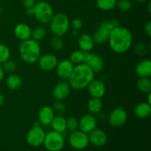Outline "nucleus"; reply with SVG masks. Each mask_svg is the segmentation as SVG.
<instances>
[{"mask_svg":"<svg viewBox=\"0 0 151 151\" xmlns=\"http://www.w3.org/2000/svg\"><path fill=\"white\" fill-rule=\"evenodd\" d=\"M108 41L112 51L116 54H123L131 48L133 35L128 28L118 26L111 31Z\"/></svg>","mask_w":151,"mask_h":151,"instance_id":"f257e3e1","label":"nucleus"},{"mask_svg":"<svg viewBox=\"0 0 151 151\" xmlns=\"http://www.w3.org/2000/svg\"><path fill=\"white\" fill-rule=\"evenodd\" d=\"M94 72L84 63L75 65L72 74L68 78L71 88L82 90L87 88L94 79Z\"/></svg>","mask_w":151,"mask_h":151,"instance_id":"f03ea898","label":"nucleus"},{"mask_svg":"<svg viewBox=\"0 0 151 151\" xmlns=\"http://www.w3.org/2000/svg\"><path fill=\"white\" fill-rule=\"evenodd\" d=\"M19 52L22 60L27 63L32 64L38 61L41 55V49L39 42L29 38L22 41L19 48Z\"/></svg>","mask_w":151,"mask_h":151,"instance_id":"7ed1b4c3","label":"nucleus"},{"mask_svg":"<svg viewBox=\"0 0 151 151\" xmlns=\"http://www.w3.org/2000/svg\"><path fill=\"white\" fill-rule=\"evenodd\" d=\"M50 27L53 35L62 37L67 33L70 28V20L64 13L54 14L50 22Z\"/></svg>","mask_w":151,"mask_h":151,"instance_id":"20e7f679","label":"nucleus"},{"mask_svg":"<svg viewBox=\"0 0 151 151\" xmlns=\"http://www.w3.org/2000/svg\"><path fill=\"white\" fill-rule=\"evenodd\" d=\"M34 15L38 22L43 24H49L52 18L54 16V10L50 3L45 1H40L35 2L33 6Z\"/></svg>","mask_w":151,"mask_h":151,"instance_id":"39448f33","label":"nucleus"},{"mask_svg":"<svg viewBox=\"0 0 151 151\" xmlns=\"http://www.w3.org/2000/svg\"><path fill=\"white\" fill-rule=\"evenodd\" d=\"M44 146L48 151H60L65 145V139L63 134L51 131L46 134Z\"/></svg>","mask_w":151,"mask_h":151,"instance_id":"423d86ee","label":"nucleus"},{"mask_svg":"<svg viewBox=\"0 0 151 151\" xmlns=\"http://www.w3.org/2000/svg\"><path fill=\"white\" fill-rule=\"evenodd\" d=\"M46 133L39 122H35L26 136V141L31 147H37L44 144Z\"/></svg>","mask_w":151,"mask_h":151,"instance_id":"0eeeda50","label":"nucleus"},{"mask_svg":"<svg viewBox=\"0 0 151 151\" xmlns=\"http://www.w3.org/2000/svg\"><path fill=\"white\" fill-rule=\"evenodd\" d=\"M69 143L75 150H83L89 144L88 134L78 129L72 131L69 136Z\"/></svg>","mask_w":151,"mask_h":151,"instance_id":"6e6552de","label":"nucleus"},{"mask_svg":"<svg viewBox=\"0 0 151 151\" xmlns=\"http://www.w3.org/2000/svg\"><path fill=\"white\" fill-rule=\"evenodd\" d=\"M108 119L111 126L114 128H119L126 122L128 119V114L124 108L119 106L111 112Z\"/></svg>","mask_w":151,"mask_h":151,"instance_id":"1a4fd4ad","label":"nucleus"},{"mask_svg":"<svg viewBox=\"0 0 151 151\" xmlns=\"http://www.w3.org/2000/svg\"><path fill=\"white\" fill-rule=\"evenodd\" d=\"M84 64L89 67L94 73L100 72L105 66L104 60L101 56L94 52H86Z\"/></svg>","mask_w":151,"mask_h":151,"instance_id":"9d476101","label":"nucleus"},{"mask_svg":"<svg viewBox=\"0 0 151 151\" xmlns=\"http://www.w3.org/2000/svg\"><path fill=\"white\" fill-rule=\"evenodd\" d=\"M78 122H79L78 129L88 134L97 128V118L96 117L95 115L88 113L83 115Z\"/></svg>","mask_w":151,"mask_h":151,"instance_id":"9b49d317","label":"nucleus"},{"mask_svg":"<svg viewBox=\"0 0 151 151\" xmlns=\"http://www.w3.org/2000/svg\"><path fill=\"white\" fill-rule=\"evenodd\" d=\"M37 63L41 70L44 72H50L55 69L58 63V60L55 55L47 53L40 56Z\"/></svg>","mask_w":151,"mask_h":151,"instance_id":"f8f14e48","label":"nucleus"},{"mask_svg":"<svg viewBox=\"0 0 151 151\" xmlns=\"http://www.w3.org/2000/svg\"><path fill=\"white\" fill-rule=\"evenodd\" d=\"M75 65L69 59H65L58 62L55 67V72L58 77L63 80H68L73 71Z\"/></svg>","mask_w":151,"mask_h":151,"instance_id":"ddd939ff","label":"nucleus"},{"mask_svg":"<svg viewBox=\"0 0 151 151\" xmlns=\"http://www.w3.org/2000/svg\"><path fill=\"white\" fill-rule=\"evenodd\" d=\"M88 91L91 97L101 99L104 97L106 92V85L103 81L97 79H94L87 86Z\"/></svg>","mask_w":151,"mask_h":151,"instance_id":"4468645a","label":"nucleus"},{"mask_svg":"<svg viewBox=\"0 0 151 151\" xmlns=\"http://www.w3.org/2000/svg\"><path fill=\"white\" fill-rule=\"evenodd\" d=\"M71 87L66 81H60L55 86L52 91L53 97L56 100L63 101L69 97L70 94Z\"/></svg>","mask_w":151,"mask_h":151,"instance_id":"2eb2a0df","label":"nucleus"},{"mask_svg":"<svg viewBox=\"0 0 151 151\" xmlns=\"http://www.w3.org/2000/svg\"><path fill=\"white\" fill-rule=\"evenodd\" d=\"M88 137L89 143L95 147L104 146L108 141V137L106 132L97 128L88 134Z\"/></svg>","mask_w":151,"mask_h":151,"instance_id":"dca6fc26","label":"nucleus"},{"mask_svg":"<svg viewBox=\"0 0 151 151\" xmlns=\"http://www.w3.org/2000/svg\"><path fill=\"white\" fill-rule=\"evenodd\" d=\"M55 116V114L51 106H43L38 111V121L41 125L48 126V125H50Z\"/></svg>","mask_w":151,"mask_h":151,"instance_id":"f3484780","label":"nucleus"},{"mask_svg":"<svg viewBox=\"0 0 151 151\" xmlns=\"http://www.w3.org/2000/svg\"><path fill=\"white\" fill-rule=\"evenodd\" d=\"M13 33L15 36L21 41H26L31 38L32 28L27 24L19 23L15 26Z\"/></svg>","mask_w":151,"mask_h":151,"instance_id":"a211bd4d","label":"nucleus"},{"mask_svg":"<svg viewBox=\"0 0 151 151\" xmlns=\"http://www.w3.org/2000/svg\"><path fill=\"white\" fill-rule=\"evenodd\" d=\"M94 41L93 40L92 36L89 34L83 33L79 36L78 39V46L79 50L85 52H89L94 49Z\"/></svg>","mask_w":151,"mask_h":151,"instance_id":"6ab92c4d","label":"nucleus"},{"mask_svg":"<svg viewBox=\"0 0 151 151\" xmlns=\"http://www.w3.org/2000/svg\"><path fill=\"white\" fill-rule=\"evenodd\" d=\"M139 78H150L151 75V61L149 59H143L139 62L135 68Z\"/></svg>","mask_w":151,"mask_h":151,"instance_id":"aec40b11","label":"nucleus"},{"mask_svg":"<svg viewBox=\"0 0 151 151\" xmlns=\"http://www.w3.org/2000/svg\"><path fill=\"white\" fill-rule=\"evenodd\" d=\"M134 113L139 119H147L151 114V105L147 103V102H142L138 103L134 108Z\"/></svg>","mask_w":151,"mask_h":151,"instance_id":"412c9836","label":"nucleus"},{"mask_svg":"<svg viewBox=\"0 0 151 151\" xmlns=\"http://www.w3.org/2000/svg\"><path fill=\"white\" fill-rule=\"evenodd\" d=\"M50 125L53 131H57L60 134H63L66 132V131H67L66 130V118L63 116V115H55Z\"/></svg>","mask_w":151,"mask_h":151,"instance_id":"4be33fe9","label":"nucleus"},{"mask_svg":"<svg viewBox=\"0 0 151 151\" xmlns=\"http://www.w3.org/2000/svg\"><path fill=\"white\" fill-rule=\"evenodd\" d=\"M110 30L103 27L99 26L98 29L94 32L92 38L94 41V44H102L106 43L109 41V34H110Z\"/></svg>","mask_w":151,"mask_h":151,"instance_id":"5701e85b","label":"nucleus"},{"mask_svg":"<svg viewBox=\"0 0 151 151\" xmlns=\"http://www.w3.org/2000/svg\"><path fill=\"white\" fill-rule=\"evenodd\" d=\"M87 109L88 112L91 114L96 115L100 114L103 109V102L101 99L91 97L88 102Z\"/></svg>","mask_w":151,"mask_h":151,"instance_id":"b1692460","label":"nucleus"},{"mask_svg":"<svg viewBox=\"0 0 151 151\" xmlns=\"http://www.w3.org/2000/svg\"><path fill=\"white\" fill-rule=\"evenodd\" d=\"M6 85L7 88L11 90H17L22 85V80L19 75L11 73L6 79Z\"/></svg>","mask_w":151,"mask_h":151,"instance_id":"393cba45","label":"nucleus"},{"mask_svg":"<svg viewBox=\"0 0 151 151\" xmlns=\"http://www.w3.org/2000/svg\"><path fill=\"white\" fill-rule=\"evenodd\" d=\"M137 87L139 91L144 94L151 91V81L150 78H139L137 82Z\"/></svg>","mask_w":151,"mask_h":151,"instance_id":"a878e982","label":"nucleus"},{"mask_svg":"<svg viewBox=\"0 0 151 151\" xmlns=\"http://www.w3.org/2000/svg\"><path fill=\"white\" fill-rule=\"evenodd\" d=\"M46 36H47V30L43 26L38 25L32 29L31 38L38 42L44 40Z\"/></svg>","mask_w":151,"mask_h":151,"instance_id":"bb28decb","label":"nucleus"},{"mask_svg":"<svg viewBox=\"0 0 151 151\" xmlns=\"http://www.w3.org/2000/svg\"><path fill=\"white\" fill-rule=\"evenodd\" d=\"M117 0H96L97 7L103 11H109L116 7Z\"/></svg>","mask_w":151,"mask_h":151,"instance_id":"cd10ccee","label":"nucleus"},{"mask_svg":"<svg viewBox=\"0 0 151 151\" xmlns=\"http://www.w3.org/2000/svg\"><path fill=\"white\" fill-rule=\"evenodd\" d=\"M86 55V52L82 51V50H75V51L72 52V54L70 55L69 60H71V62H72L74 65L83 63L84 60H85Z\"/></svg>","mask_w":151,"mask_h":151,"instance_id":"c85d7f7f","label":"nucleus"},{"mask_svg":"<svg viewBox=\"0 0 151 151\" xmlns=\"http://www.w3.org/2000/svg\"><path fill=\"white\" fill-rule=\"evenodd\" d=\"M63 46H64V42L61 37L54 35L50 40V47L54 51H60L63 48Z\"/></svg>","mask_w":151,"mask_h":151,"instance_id":"c756f323","label":"nucleus"},{"mask_svg":"<svg viewBox=\"0 0 151 151\" xmlns=\"http://www.w3.org/2000/svg\"><path fill=\"white\" fill-rule=\"evenodd\" d=\"M3 70L4 72L7 73H13L17 69V63L15 60H11V59H7V60L1 64Z\"/></svg>","mask_w":151,"mask_h":151,"instance_id":"7c9ffc66","label":"nucleus"},{"mask_svg":"<svg viewBox=\"0 0 151 151\" xmlns=\"http://www.w3.org/2000/svg\"><path fill=\"white\" fill-rule=\"evenodd\" d=\"M66 130L71 131H75L79 128V122L78 119L74 116H69L66 118Z\"/></svg>","mask_w":151,"mask_h":151,"instance_id":"2f4dec72","label":"nucleus"},{"mask_svg":"<svg viewBox=\"0 0 151 151\" xmlns=\"http://www.w3.org/2000/svg\"><path fill=\"white\" fill-rule=\"evenodd\" d=\"M10 50L8 47L4 44H0V65L10 58Z\"/></svg>","mask_w":151,"mask_h":151,"instance_id":"473e14b6","label":"nucleus"},{"mask_svg":"<svg viewBox=\"0 0 151 151\" xmlns=\"http://www.w3.org/2000/svg\"><path fill=\"white\" fill-rule=\"evenodd\" d=\"M116 6L120 11L128 12L132 7V3L130 0H118Z\"/></svg>","mask_w":151,"mask_h":151,"instance_id":"72a5a7b5","label":"nucleus"},{"mask_svg":"<svg viewBox=\"0 0 151 151\" xmlns=\"http://www.w3.org/2000/svg\"><path fill=\"white\" fill-rule=\"evenodd\" d=\"M134 52H135L136 55L139 57H145L147 55L149 50L147 48V45L142 43H139V44H137L134 47Z\"/></svg>","mask_w":151,"mask_h":151,"instance_id":"f704fd0d","label":"nucleus"},{"mask_svg":"<svg viewBox=\"0 0 151 151\" xmlns=\"http://www.w3.org/2000/svg\"><path fill=\"white\" fill-rule=\"evenodd\" d=\"M52 109L55 114H58V115H62L66 111V106L63 101L60 100H56L52 105Z\"/></svg>","mask_w":151,"mask_h":151,"instance_id":"c9c22d12","label":"nucleus"},{"mask_svg":"<svg viewBox=\"0 0 151 151\" xmlns=\"http://www.w3.org/2000/svg\"><path fill=\"white\" fill-rule=\"evenodd\" d=\"M70 25H72V28H73L75 30L78 31L82 28L83 22L81 19L75 18V19H72V22H70Z\"/></svg>","mask_w":151,"mask_h":151,"instance_id":"e433bc0d","label":"nucleus"},{"mask_svg":"<svg viewBox=\"0 0 151 151\" xmlns=\"http://www.w3.org/2000/svg\"><path fill=\"white\" fill-rule=\"evenodd\" d=\"M22 4H23L25 8H29V7H32L35 4V0H21Z\"/></svg>","mask_w":151,"mask_h":151,"instance_id":"4c0bfd02","label":"nucleus"},{"mask_svg":"<svg viewBox=\"0 0 151 151\" xmlns=\"http://www.w3.org/2000/svg\"><path fill=\"white\" fill-rule=\"evenodd\" d=\"M145 32L146 35L148 37L151 36V22L148 21L147 22H146V24H145Z\"/></svg>","mask_w":151,"mask_h":151,"instance_id":"58836bf2","label":"nucleus"},{"mask_svg":"<svg viewBox=\"0 0 151 151\" xmlns=\"http://www.w3.org/2000/svg\"><path fill=\"white\" fill-rule=\"evenodd\" d=\"M26 14L29 16H33L34 15L33 7H29V8H26Z\"/></svg>","mask_w":151,"mask_h":151,"instance_id":"ea45409f","label":"nucleus"},{"mask_svg":"<svg viewBox=\"0 0 151 151\" xmlns=\"http://www.w3.org/2000/svg\"><path fill=\"white\" fill-rule=\"evenodd\" d=\"M4 70H3L1 66L0 65V82L2 81V80L4 79Z\"/></svg>","mask_w":151,"mask_h":151,"instance_id":"a19ab883","label":"nucleus"},{"mask_svg":"<svg viewBox=\"0 0 151 151\" xmlns=\"http://www.w3.org/2000/svg\"><path fill=\"white\" fill-rule=\"evenodd\" d=\"M4 97L3 96L2 94L0 93V108L4 105Z\"/></svg>","mask_w":151,"mask_h":151,"instance_id":"79ce46f5","label":"nucleus"},{"mask_svg":"<svg viewBox=\"0 0 151 151\" xmlns=\"http://www.w3.org/2000/svg\"><path fill=\"white\" fill-rule=\"evenodd\" d=\"M146 102L151 105V93L150 92L147 93V100Z\"/></svg>","mask_w":151,"mask_h":151,"instance_id":"37998d69","label":"nucleus"},{"mask_svg":"<svg viewBox=\"0 0 151 151\" xmlns=\"http://www.w3.org/2000/svg\"><path fill=\"white\" fill-rule=\"evenodd\" d=\"M147 9H148V12L150 13H151V2L150 1L148 3V5H147Z\"/></svg>","mask_w":151,"mask_h":151,"instance_id":"c03bdc74","label":"nucleus"},{"mask_svg":"<svg viewBox=\"0 0 151 151\" xmlns=\"http://www.w3.org/2000/svg\"><path fill=\"white\" fill-rule=\"evenodd\" d=\"M134 1H136L137 2H138V3H143V2H145L146 0H134Z\"/></svg>","mask_w":151,"mask_h":151,"instance_id":"a18cd8bd","label":"nucleus"},{"mask_svg":"<svg viewBox=\"0 0 151 151\" xmlns=\"http://www.w3.org/2000/svg\"><path fill=\"white\" fill-rule=\"evenodd\" d=\"M1 12H2V8H1V7L0 6V13H1Z\"/></svg>","mask_w":151,"mask_h":151,"instance_id":"49530a36","label":"nucleus"}]
</instances>
